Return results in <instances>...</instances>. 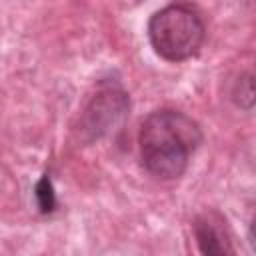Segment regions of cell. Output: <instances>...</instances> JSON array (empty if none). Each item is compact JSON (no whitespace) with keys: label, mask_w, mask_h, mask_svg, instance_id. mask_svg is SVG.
Here are the masks:
<instances>
[{"label":"cell","mask_w":256,"mask_h":256,"mask_svg":"<svg viewBox=\"0 0 256 256\" xmlns=\"http://www.w3.org/2000/svg\"><path fill=\"white\" fill-rule=\"evenodd\" d=\"M202 140V128L190 114L178 108L152 110L138 130L140 162L158 180H178Z\"/></svg>","instance_id":"6da1fadb"},{"label":"cell","mask_w":256,"mask_h":256,"mask_svg":"<svg viewBox=\"0 0 256 256\" xmlns=\"http://www.w3.org/2000/svg\"><path fill=\"white\" fill-rule=\"evenodd\" d=\"M152 50L166 62L194 58L206 40V24L192 4H168L156 10L146 26Z\"/></svg>","instance_id":"7a4b0ae2"},{"label":"cell","mask_w":256,"mask_h":256,"mask_svg":"<svg viewBox=\"0 0 256 256\" xmlns=\"http://www.w3.org/2000/svg\"><path fill=\"white\" fill-rule=\"evenodd\" d=\"M130 114V96L118 78H100L88 96L80 120L78 134L84 142L102 140L120 130Z\"/></svg>","instance_id":"3957f363"},{"label":"cell","mask_w":256,"mask_h":256,"mask_svg":"<svg viewBox=\"0 0 256 256\" xmlns=\"http://www.w3.org/2000/svg\"><path fill=\"white\" fill-rule=\"evenodd\" d=\"M192 234L202 256H238L228 222L218 210L198 212L192 220Z\"/></svg>","instance_id":"277c9868"},{"label":"cell","mask_w":256,"mask_h":256,"mask_svg":"<svg viewBox=\"0 0 256 256\" xmlns=\"http://www.w3.org/2000/svg\"><path fill=\"white\" fill-rule=\"evenodd\" d=\"M230 100L240 108L250 112L254 106V76L252 72H240V76L232 82L230 88Z\"/></svg>","instance_id":"5b68a950"},{"label":"cell","mask_w":256,"mask_h":256,"mask_svg":"<svg viewBox=\"0 0 256 256\" xmlns=\"http://www.w3.org/2000/svg\"><path fill=\"white\" fill-rule=\"evenodd\" d=\"M34 200H36V208L40 214H52L58 206L56 200V190L52 184L50 174H42L40 180L34 186Z\"/></svg>","instance_id":"8992f818"}]
</instances>
